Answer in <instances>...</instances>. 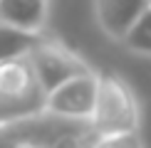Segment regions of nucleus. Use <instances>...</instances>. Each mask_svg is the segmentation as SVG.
<instances>
[{
	"mask_svg": "<svg viewBox=\"0 0 151 148\" xmlns=\"http://www.w3.org/2000/svg\"><path fill=\"white\" fill-rule=\"evenodd\" d=\"M97 138L104 136H131L141 128V106L129 82L119 74L99 72V94L92 119Z\"/></svg>",
	"mask_w": 151,
	"mask_h": 148,
	"instance_id": "obj_2",
	"label": "nucleus"
},
{
	"mask_svg": "<svg viewBox=\"0 0 151 148\" xmlns=\"http://www.w3.org/2000/svg\"><path fill=\"white\" fill-rule=\"evenodd\" d=\"M30 59L47 94H52L55 89H60L72 79L97 72L79 52H74L72 47H67L62 40H55V37H40L30 49Z\"/></svg>",
	"mask_w": 151,
	"mask_h": 148,
	"instance_id": "obj_3",
	"label": "nucleus"
},
{
	"mask_svg": "<svg viewBox=\"0 0 151 148\" xmlns=\"http://www.w3.org/2000/svg\"><path fill=\"white\" fill-rule=\"evenodd\" d=\"M149 3H109V0H99L92 5L97 27L109 37L111 42H127L129 32L134 25L139 22Z\"/></svg>",
	"mask_w": 151,
	"mask_h": 148,
	"instance_id": "obj_6",
	"label": "nucleus"
},
{
	"mask_svg": "<svg viewBox=\"0 0 151 148\" xmlns=\"http://www.w3.org/2000/svg\"><path fill=\"white\" fill-rule=\"evenodd\" d=\"M97 94H99V72L72 79V82L62 84L60 89H55L52 94H47L45 114L65 121L92 123L94 109H97Z\"/></svg>",
	"mask_w": 151,
	"mask_h": 148,
	"instance_id": "obj_4",
	"label": "nucleus"
},
{
	"mask_svg": "<svg viewBox=\"0 0 151 148\" xmlns=\"http://www.w3.org/2000/svg\"><path fill=\"white\" fill-rule=\"evenodd\" d=\"M92 148H144L141 133L131 136H104V138H94Z\"/></svg>",
	"mask_w": 151,
	"mask_h": 148,
	"instance_id": "obj_9",
	"label": "nucleus"
},
{
	"mask_svg": "<svg viewBox=\"0 0 151 148\" xmlns=\"http://www.w3.org/2000/svg\"><path fill=\"white\" fill-rule=\"evenodd\" d=\"M124 47L129 52L139 54V57H151V3L146 5L144 15L139 17V22L134 25V30L129 32Z\"/></svg>",
	"mask_w": 151,
	"mask_h": 148,
	"instance_id": "obj_8",
	"label": "nucleus"
},
{
	"mask_svg": "<svg viewBox=\"0 0 151 148\" xmlns=\"http://www.w3.org/2000/svg\"><path fill=\"white\" fill-rule=\"evenodd\" d=\"M37 40H40V37H27V35H20V32H15V30L0 25V64L8 62V59L27 54L30 49L35 47Z\"/></svg>",
	"mask_w": 151,
	"mask_h": 148,
	"instance_id": "obj_7",
	"label": "nucleus"
},
{
	"mask_svg": "<svg viewBox=\"0 0 151 148\" xmlns=\"http://www.w3.org/2000/svg\"><path fill=\"white\" fill-rule=\"evenodd\" d=\"M50 8L47 0H0V25L27 37H42Z\"/></svg>",
	"mask_w": 151,
	"mask_h": 148,
	"instance_id": "obj_5",
	"label": "nucleus"
},
{
	"mask_svg": "<svg viewBox=\"0 0 151 148\" xmlns=\"http://www.w3.org/2000/svg\"><path fill=\"white\" fill-rule=\"evenodd\" d=\"M47 91L37 79L30 52L0 64V131L42 116Z\"/></svg>",
	"mask_w": 151,
	"mask_h": 148,
	"instance_id": "obj_1",
	"label": "nucleus"
}]
</instances>
